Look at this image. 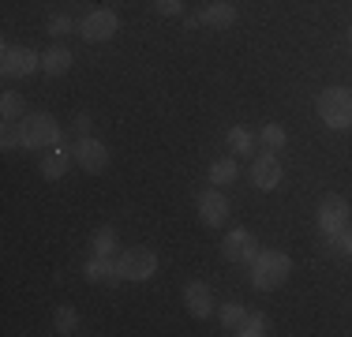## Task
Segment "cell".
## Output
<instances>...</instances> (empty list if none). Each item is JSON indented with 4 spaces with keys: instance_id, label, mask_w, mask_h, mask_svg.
Instances as JSON below:
<instances>
[{
    "instance_id": "24",
    "label": "cell",
    "mask_w": 352,
    "mask_h": 337,
    "mask_svg": "<svg viewBox=\"0 0 352 337\" xmlns=\"http://www.w3.org/2000/svg\"><path fill=\"white\" fill-rule=\"evenodd\" d=\"M23 98L19 94H12V90H8L4 98H0V116H4V120H23Z\"/></svg>"
},
{
    "instance_id": "21",
    "label": "cell",
    "mask_w": 352,
    "mask_h": 337,
    "mask_svg": "<svg viewBox=\"0 0 352 337\" xmlns=\"http://www.w3.org/2000/svg\"><path fill=\"white\" fill-rule=\"evenodd\" d=\"M255 139H258V135H251L248 128H232V131H229L232 154H251V150H255Z\"/></svg>"
},
{
    "instance_id": "10",
    "label": "cell",
    "mask_w": 352,
    "mask_h": 337,
    "mask_svg": "<svg viewBox=\"0 0 352 337\" xmlns=\"http://www.w3.org/2000/svg\"><path fill=\"white\" fill-rule=\"evenodd\" d=\"M195 206H199V217H203V225H214V229H217V225L229 221V199H225L217 188L203 191Z\"/></svg>"
},
{
    "instance_id": "26",
    "label": "cell",
    "mask_w": 352,
    "mask_h": 337,
    "mask_svg": "<svg viewBox=\"0 0 352 337\" xmlns=\"http://www.w3.org/2000/svg\"><path fill=\"white\" fill-rule=\"evenodd\" d=\"M72 30H79V23H72V15H53V19H49V34H53V38L72 34Z\"/></svg>"
},
{
    "instance_id": "28",
    "label": "cell",
    "mask_w": 352,
    "mask_h": 337,
    "mask_svg": "<svg viewBox=\"0 0 352 337\" xmlns=\"http://www.w3.org/2000/svg\"><path fill=\"white\" fill-rule=\"evenodd\" d=\"M90 124H94V120H90L87 113H79V116H75V135H79V139H82V135H90Z\"/></svg>"
},
{
    "instance_id": "15",
    "label": "cell",
    "mask_w": 352,
    "mask_h": 337,
    "mask_svg": "<svg viewBox=\"0 0 352 337\" xmlns=\"http://www.w3.org/2000/svg\"><path fill=\"white\" fill-rule=\"evenodd\" d=\"M232 23H236V4H229V0H214L210 8L199 12V27L221 30V27H232Z\"/></svg>"
},
{
    "instance_id": "2",
    "label": "cell",
    "mask_w": 352,
    "mask_h": 337,
    "mask_svg": "<svg viewBox=\"0 0 352 337\" xmlns=\"http://www.w3.org/2000/svg\"><path fill=\"white\" fill-rule=\"evenodd\" d=\"M318 120L333 131H349L352 128V90L326 87L318 94Z\"/></svg>"
},
{
    "instance_id": "23",
    "label": "cell",
    "mask_w": 352,
    "mask_h": 337,
    "mask_svg": "<svg viewBox=\"0 0 352 337\" xmlns=\"http://www.w3.org/2000/svg\"><path fill=\"white\" fill-rule=\"evenodd\" d=\"M90 243H94V255H109V259H113V251H116V229H109V225H105V229H98Z\"/></svg>"
},
{
    "instance_id": "22",
    "label": "cell",
    "mask_w": 352,
    "mask_h": 337,
    "mask_svg": "<svg viewBox=\"0 0 352 337\" xmlns=\"http://www.w3.org/2000/svg\"><path fill=\"white\" fill-rule=\"evenodd\" d=\"M244 318H248V311L240 307V303H225V307H221V326H225V330L240 334V326H244Z\"/></svg>"
},
{
    "instance_id": "7",
    "label": "cell",
    "mask_w": 352,
    "mask_h": 337,
    "mask_svg": "<svg viewBox=\"0 0 352 337\" xmlns=\"http://www.w3.org/2000/svg\"><path fill=\"white\" fill-rule=\"evenodd\" d=\"M116 30H120V19H116L113 8H94V12H87L79 23L82 41H109Z\"/></svg>"
},
{
    "instance_id": "29",
    "label": "cell",
    "mask_w": 352,
    "mask_h": 337,
    "mask_svg": "<svg viewBox=\"0 0 352 337\" xmlns=\"http://www.w3.org/2000/svg\"><path fill=\"white\" fill-rule=\"evenodd\" d=\"M338 248L345 251V255H352V229H345L341 232V240H338Z\"/></svg>"
},
{
    "instance_id": "11",
    "label": "cell",
    "mask_w": 352,
    "mask_h": 337,
    "mask_svg": "<svg viewBox=\"0 0 352 337\" xmlns=\"http://www.w3.org/2000/svg\"><path fill=\"white\" fill-rule=\"evenodd\" d=\"M82 277L94 285H120L124 274H120V263H113L109 255H94L87 266H82Z\"/></svg>"
},
{
    "instance_id": "1",
    "label": "cell",
    "mask_w": 352,
    "mask_h": 337,
    "mask_svg": "<svg viewBox=\"0 0 352 337\" xmlns=\"http://www.w3.org/2000/svg\"><path fill=\"white\" fill-rule=\"evenodd\" d=\"M289 274H292V259L278 248L258 251L255 263H251V285H255L258 292H270V289H278V285H285Z\"/></svg>"
},
{
    "instance_id": "5",
    "label": "cell",
    "mask_w": 352,
    "mask_h": 337,
    "mask_svg": "<svg viewBox=\"0 0 352 337\" xmlns=\"http://www.w3.org/2000/svg\"><path fill=\"white\" fill-rule=\"evenodd\" d=\"M41 67V53L27 45H4L0 49V72L12 75V79H23V75H34Z\"/></svg>"
},
{
    "instance_id": "12",
    "label": "cell",
    "mask_w": 352,
    "mask_h": 337,
    "mask_svg": "<svg viewBox=\"0 0 352 337\" xmlns=\"http://www.w3.org/2000/svg\"><path fill=\"white\" fill-rule=\"evenodd\" d=\"M251 184H255L258 191H274L281 184V162L274 154H263L255 157V165H251Z\"/></svg>"
},
{
    "instance_id": "17",
    "label": "cell",
    "mask_w": 352,
    "mask_h": 337,
    "mask_svg": "<svg viewBox=\"0 0 352 337\" xmlns=\"http://www.w3.org/2000/svg\"><path fill=\"white\" fill-rule=\"evenodd\" d=\"M53 330L64 334V337L75 334V330H79V311L68 307V303H64V307H56V311H53Z\"/></svg>"
},
{
    "instance_id": "9",
    "label": "cell",
    "mask_w": 352,
    "mask_h": 337,
    "mask_svg": "<svg viewBox=\"0 0 352 337\" xmlns=\"http://www.w3.org/2000/svg\"><path fill=\"white\" fill-rule=\"evenodd\" d=\"M221 255L229 259V263H248L251 266L258 255V243L248 229H232V232H225V240H221Z\"/></svg>"
},
{
    "instance_id": "8",
    "label": "cell",
    "mask_w": 352,
    "mask_h": 337,
    "mask_svg": "<svg viewBox=\"0 0 352 337\" xmlns=\"http://www.w3.org/2000/svg\"><path fill=\"white\" fill-rule=\"evenodd\" d=\"M72 154H75V165H79L82 173H105V165H109L105 142H98L94 135H82V139L72 146Z\"/></svg>"
},
{
    "instance_id": "18",
    "label": "cell",
    "mask_w": 352,
    "mask_h": 337,
    "mask_svg": "<svg viewBox=\"0 0 352 337\" xmlns=\"http://www.w3.org/2000/svg\"><path fill=\"white\" fill-rule=\"evenodd\" d=\"M258 142H263L266 150H285V142H289V131H285L281 124H266V128L258 131Z\"/></svg>"
},
{
    "instance_id": "6",
    "label": "cell",
    "mask_w": 352,
    "mask_h": 337,
    "mask_svg": "<svg viewBox=\"0 0 352 337\" xmlns=\"http://www.w3.org/2000/svg\"><path fill=\"white\" fill-rule=\"evenodd\" d=\"M116 263H120L124 281H150L157 274V255L150 248H128Z\"/></svg>"
},
{
    "instance_id": "19",
    "label": "cell",
    "mask_w": 352,
    "mask_h": 337,
    "mask_svg": "<svg viewBox=\"0 0 352 337\" xmlns=\"http://www.w3.org/2000/svg\"><path fill=\"white\" fill-rule=\"evenodd\" d=\"M270 334V318L258 315V311H248L244 326H240V337H266Z\"/></svg>"
},
{
    "instance_id": "4",
    "label": "cell",
    "mask_w": 352,
    "mask_h": 337,
    "mask_svg": "<svg viewBox=\"0 0 352 337\" xmlns=\"http://www.w3.org/2000/svg\"><path fill=\"white\" fill-rule=\"evenodd\" d=\"M345 229H349V202L341 195H326L318 202V232L338 243Z\"/></svg>"
},
{
    "instance_id": "25",
    "label": "cell",
    "mask_w": 352,
    "mask_h": 337,
    "mask_svg": "<svg viewBox=\"0 0 352 337\" xmlns=\"http://www.w3.org/2000/svg\"><path fill=\"white\" fill-rule=\"evenodd\" d=\"M0 146H4V150L23 146V128H19V120H4V128H0Z\"/></svg>"
},
{
    "instance_id": "27",
    "label": "cell",
    "mask_w": 352,
    "mask_h": 337,
    "mask_svg": "<svg viewBox=\"0 0 352 337\" xmlns=\"http://www.w3.org/2000/svg\"><path fill=\"white\" fill-rule=\"evenodd\" d=\"M154 12L157 15H180L184 12V0H154Z\"/></svg>"
},
{
    "instance_id": "16",
    "label": "cell",
    "mask_w": 352,
    "mask_h": 337,
    "mask_svg": "<svg viewBox=\"0 0 352 337\" xmlns=\"http://www.w3.org/2000/svg\"><path fill=\"white\" fill-rule=\"evenodd\" d=\"M41 72L45 75H68L72 72V53L64 45H53L49 53H41Z\"/></svg>"
},
{
    "instance_id": "20",
    "label": "cell",
    "mask_w": 352,
    "mask_h": 337,
    "mask_svg": "<svg viewBox=\"0 0 352 337\" xmlns=\"http://www.w3.org/2000/svg\"><path fill=\"white\" fill-rule=\"evenodd\" d=\"M210 180L221 188V184H232L236 180V162L232 157H217V162L210 165Z\"/></svg>"
},
{
    "instance_id": "13",
    "label": "cell",
    "mask_w": 352,
    "mask_h": 337,
    "mask_svg": "<svg viewBox=\"0 0 352 337\" xmlns=\"http://www.w3.org/2000/svg\"><path fill=\"white\" fill-rule=\"evenodd\" d=\"M72 162H75V154L64 142H56V146L41 157V176H45V180H64V173L72 168Z\"/></svg>"
},
{
    "instance_id": "3",
    "label": "cell",
    "mask_w": 352,
    "mask_h": 337,
    "mask_svg": "<svg viewBox=\"0 0 352 337\" xmlns=\"http://www.w3.org/2000/svg\"><path fill=\"white\" fill-rule=\"evenodd\" d=\"M19 128H23V146H30V150H41V146H56V142H64V139H60V124H56L49 113H30V116H23Z\"/></svg>"
},
{
    "instance_id": "14",
    "label": "cell",
    "mask_w": 352,
    "mask_h": 337,
    "mask_svg": "<svg viewBox=\"0 0 352 337\" xmlns=\"http://www.w3.org/2000/svg\"><path fill=\"white\" fill-rule=\"evenodd\" d=\"M184 303H188L191 318H210V311H214V296L203 281H191L188 289H184Z\"/></svg>"
},
{
    "instance_id": "30",
    "label": "cell",
    "mask_w": 352,
    "mask_h": 337,
    "mask_svg": "<svg viewBox=\"0 0 352 337\" xmlns=\"http://www.w3.org/2000/svg\"><path fill=\"white\" fill-rule=\"evenodd\" d=\"M349 41H352V30H349Z\"/></svg>"
}]
</instances>
